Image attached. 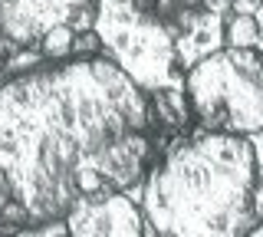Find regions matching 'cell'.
<instances>
[{
    "mask_svg": "<svg viewBox=\"0 0 263 237\" xmlns=\"http://www.w3.org/2000/svg\"><path fill=\"white\" fill-rule=\"evenodd\" d=\"M158 132L152 93L105 53L0 79V231L40 234L82 201L132 191Z\"/></svg>",
    "mask_w": 263,
    "mask_h": 237,
    "instance_id": "1",
    "label": "cell"
},
{
    "mask_svg": "<svg viewBox=\"0 0 263 237\" xmlns=\"http://www.w3.org/2000/svg\"><path fill=\"white\" fill-rule=\"evenodd\" d=\"M92 4L96 0H0V37L33 46L53 27H76Z\"/></svg>",
    "mask_w": 263,
    "mask_h": 237,
    "instance_id": "4",
    "label": "cell"
},
{
    "mask_svg": "<svg viewBox=\"0 0 263 237\" xmlns=\"http://www.w3.org/2000/svg\"><path fill=\"white\" fill-rule=\"evenodd\" d=\"M263 40V23L253 10H237L230 7L224 17V43L227 46H260Z\"/></svg>",
    "mask_w": 263,
    "mask_h": 237,
    "instance_id": "6",
    "label": "cell"
},
{
    "mask_svg": "<svg viewBox=\"0 0 263 237\" xmlns=\"http://www.w3.org/2000/svg\"><path fill=\"white\" fill-rule=\"evenodd\" d=\"M148 234L247 237L263 224L260 158L247 135L208 132L152 161L142 191Z\"/></svg>",
    "mask_w": 263,
    "mask_h": 237,
    "instance_id": "2",
    "label": "cell"
},
{
    "mask_svg": "<svg viewBox=\"0 0 263 237\" xmlns=\"http://www.w3.org/2000/svg\"><path fill=\"white\" fill-rule=\"evenodd\" d=\"M184 105L201 129L230 135L263 132V53L224 46L184 72Z\"/></svg>",
    "mask_w": 263,
    "mask_h": 237,
    "instance_id": "3",
    "label": "cell"
},
{
    "mask_svg": "<svg viewBox=\"0 0 263 237\" xmlns=\"http://www.w3.org/2000/svg\"><path fill=\"white\" fill-rule=\"evenodd\" d=\"M72 237H142L148 234L142 204L128 198V191H109L76 204L63 221Z\"/></svg>",
    "mask_w": 263,
    "mask_h": 237,
    "instance_id": "5",
    "label": "cell"
},
{
    "mask_svg": "<svg viewBox=\"0 0 263 237\" xmlns=\"http://www.w3.org/2000/svg\"><path fill=\"white\" fill-rule=\"evenodd\" d=\"M72 37H76L72 27H53L36 46L46 60H66V56H72Z\"/></svg>",
    "mask_w": 263,
    "mask_h": 237,
    "instance_id": "7",
    "label": "cell"
},
{
    "mask_svg": "<svg viewBox=\"0 0 263 237\" xmlns=\"http://www.w3.org/2000/svg\"><path fill=\"white\" fill-rule=\"evenodd\" d=\"M102 53V40H99V30H86V33L72 37V56H96Z\"/></svg>",
    "mask_w": 263,
    "mask_h": 237,
    "instance_id": "8",
    "label": "cell"
}]
</instances>
